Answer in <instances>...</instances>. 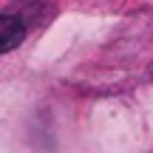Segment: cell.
Returning a JSON list of instances; mask_svg holds the SVG:
<instances>
[{
	"mask_svg": "<svg viewBox=\"0 0 153 153\" xmlns=\"http://www.w3.org/2000/svg\"><path fill=\"white\" fill-rule=\"evenodd\" d=\"M26 37V26L11 14H0V54L17 48Z\"/></svg>",
	"mask_w": 153,
	"mask_h": 153,
	"instance_id": "1",
	"label": "cell"
}]
</instances>
